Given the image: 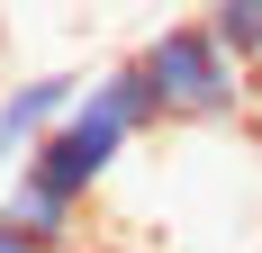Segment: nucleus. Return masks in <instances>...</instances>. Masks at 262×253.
<instances>
[{
  "label": "nucleus",
  "mask_w": 262,
  "mask_h": 253,
  "mask_svg": "<svg viewBox=\"0 0 262 253\" xmlns=\"http://www.w3.org/2000/svg\"><path fill=\"white\" fill-rule=\"evenodd\" d=\"M145 136H163V126H154V100H145L136 64L91 73V81H81V100H73V118H63L46 145L18 163V190H9V208H0V217H18L46 253H73L81 208L108 190V172H118Z\"/></svg>",
  "instance_id": "obj_1"
},
{
  "label": "nucleus",
  "mask_w": 262,
  "mask_h": 253,
  "mask_svg": "<svg viewBox=\"0 0 262 253\" xmlns=\"http://www.w3.org/2000/svg\"><path fill=\"white\" fill-rule=\"evenodd\" d=\"M127 64L145 81V100H154V126H226V118L253 109V73L199 18H163Z\"/></svg>",
  "instance_id": "obj_2"
},
{
  "label": "nucleus",
  "mask_w": 262,
  "mask_h": 253,
  "mask_svg": "<svg viewBox=\"0 0 262 253\" xmlns=\"http://www.w3.org/2000/svg\"><path fill=\"white\" fill-rule=\"evenodd\" d=\"M73 100H81V73H27V81H9V91H0V163H27L54 126L73 118Z\"/></svg>",
  "instance_id": "obj_3"
},
{
  "label": "nucleus",
  "mask_w": 262,
  "mask_h": 253,
  "mask_svg": "<svg viewBox=\"0 0 262 253\" xmlns=\"http://www.w3.org/2000/svg\"><path fill=\"white\" fill-rule=\"evenodd\" d=\"M199 27H208L217 46L262 81V0H208V9H199Z\"/></svg>",
  "instance_id": "obj_4"
},
{
  "label": "nucleus",
  "mask_w": 262,
  "mask_h": 253,
  "mask_svg": "<svg viewBox=\"0 0 262 253\" xmlns=\"http://www.w3.org/2000/svg\"><path fill=\"white\" fill-rule=\"evenodd\" d=\"M0 253H46V244H36V235H27L18 217H0Z\"/></svg>",
  "instance_id": "obj_5"
}]
</instances>
